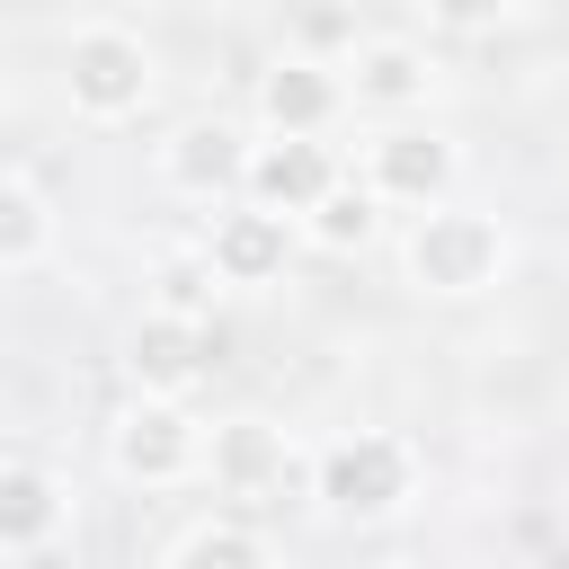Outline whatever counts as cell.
Returning <instances> with one entry per match:
<instances>
[{
  "mask_svg": "<svg viewBox=\"0 0 569 569\" xmlns=\"http://www.w3.org/2000/svg\"><path fill=\"white\" fill-rule=\"evenodd\" d=\"M169 569H267V542H258L249 525H196V533L169 551Z\"/></svg>",
  "mask_w": 569,
  "mask_h": 569,
  "instance_id": "9a60e30c",
  "label": "cell"
},
{
  "mask_svg": "<svg viewBox=\"0 0 569 569\" xmlns=\"http://www.w3.org/2000/svg\"><path fill=\"white\" fill-rule=\"evenodd\" d=\"M311 240H329V249L373 240V196H365V187H329V196L311 204Z\"/></svg>",
  "mask_w": 569,
  "mask_h": 569,
  "instance_id": "2e32d148",
  "label": "cell"
},
{
  "mask_svg": "<svg viewBox=\"0 0 569 569\" xmlns=\"http://www.w3.org/2000/svg\"><path fill=\"white\" fill-rule=\"evenodd\" d=\"M160 284H169V302H160V311L196 329V311H204V284H213V267H204V258H169V267H160Z\"/></svg>",
  "mask_w": 569,
  "mask_h": 569,
  "instance_id": "e0dca14e",
  "label": "cell"
},
{
  "mask_svg": "<svg viewBox=\"0 0 569 569\" xmlns=\"http://www.w3.org/2000/svg\"><path fill=\"white\" fill-rule=\"evenodd\" d=\"M62 80H71V107H80V116L116 124V116H133V107L151 98V44H142L133 27H107V18H98V27L71 36Z\"/></svg>",
  "mask_w": 569,
  "mask_h": 569,
  "instance_id": "7a4b0ae2",
  "label": "cell"
},
{
  "mask_svg": "<svg viewBox=\"0 0 569 569\" xmlns=\"http://www.w3.org/2000/svg\"><path fill=\"white\" fill-rule=\"evenodd\" d=\"M409 498V445L400 436H338L320 453V507L347 525H373Z\"/></svg>",
  "mask_w": 569,
  "mask_h": 569,
  "instance_id": "3957f363",
  "label": "cell"
},
{
  "mask_svg": "<svg viewBox=\"0 0 569 569\" xmlns=\"http://www.w3.org/2000/svg\"><path fill=\"white\" fill-rule=\"evenodd\" d=\"M44 240H53L44 196H36V187H18V178H0V267H27Z\"/></svg>",
  "mask_w": 569,
  "mask_h": 569,
  "instance_id": "5bb4252c",
  "label": "cell"
},
{
  "mask_svg": "<svg viewBox=\"0 0 569 569\" xmlns=\"http://www.w3.org/2000/svg\"><path fill=\"white\" fill-rule=\"evenodd\" d=\"M365 196L382 204H418V213H436L445 196H453V142L445 133H418V124H391V133H373V160H365Z\"/></svg>",
  "mask_w": 569,
  "mask_h": 569,
  "instance_id": "277c9868",
  "label": "cell"
},
{
  "mask_svg": "<svg viewBox=\"0 0 569 569\" xmlns=\"http://www.w3.org/2000/svg\"><path fill=\"white\" fill-rule=\"evenodd\" d=\"M284 249H293V231H284L276 213L240 204V213H222V222H213L204 267H213V284H276V276H284Z\"/></svg>",
  "mask_w": 569,
  "mask_h": 569,
  "instance_id": "9c48e42d",
  "label": "cell"
},
{
  "mask_svg": "<svg viewBox=\"0 0 569 569\" xmlns=\"http://www.w3.org/2000/svg\"><path fill=\"white\" fill-rule=\"evenodd\" d=\"M249 178V133L240 124H178L169 142V187L178 196H231Z\"/></svg>",
  "mask_w": 569,
  "mask_h": 569,
  "instance_id": "30bf717a",
  "label": "cell"
},
{
  "mask_svg": "<svg viewBox=\"0 0 569 569\" xmlns=\"http://www.w3.org/2000/svg\"><path fill=\"white\" fill-rule=\"evenodd\" d=\"M62 525V489L36 462H0V551H36Z\"/></svg>",
  "mask_w": 569,
  "mask_h": 569,
  "instance_id": "7c38bea8",
  "label": "cell"
},
{
  "mask_svg": "<svg viewBox=\"0 0 569 569\" xmlns=\"http://www.w3.org/2000/svg\"><path fill=\"white\" fill-rule=\"evenodd\" d=\"M338 71L329 62H302V53H284V62H267V80H258V116H267V133L276 142H320V124L338 116Z\"/></svg>",
  "mask_w": 569,
  "mask_h": 569,
  "instance_id": "52a82bcc",
  "label": "cell"
},
{
  "mask_svg": "<svg viewBox=\"0 0 569 569\" xmlns=\"http://www.w3.org/2000/svg\"><path fill=\"white\" fill-rule=\"evenodd\" d=\"M196 453H204V436H196V418L178 400H142V409L116 418V471L124 480H151V489L160 480H187Z\"/></svg>",
  "mask_w": 569,
  "mask_h": 569,
  "instance_id": "8992f818",
  "label": "cell"
},
{
  "mask_svg": "<svg viewBox=\"0 0 569 569\" xmlns=\"http://www.w3.org/2000/svg\"><path fill=\"white\" fill-rule=\"evenodd\" d=\"M196 462H213L222 489H267V480H284V436L267 418H231V427H213V445Z\"/></svg>",
  "mask_w": 569,
  "mask_h": 569,
  "instance_id": "4fadbf2b",
  "label": "cell"
},
{
  "mask_svg": "<svg viewBox=\"0 0 569 569\" xmlns=\"http://www.w3.org/2000/svg\"><path fill=\"white\" fill-rule=\"evenodd\" d=\"M293 36H302V44H311V53H338V44H347V53H356V44H365V36H356V18H347V9H311V18H302V27H293ZM311 53H302V62H311Z\"/></svg>",
  "mask_w": 569,
  "mask_h": 569,
  "instance_id": "ac0fdd59",
  "label": "cell"
},
{
  "mask_svg": "<svg viewBox=\"0 0 569 569\" xmlns=\"http://www.w3.org/2000/svg\"><path fill=\"white\" fill-rule=\"evenodd\" d=\"M400 267H409V284H427V293H480V284L507 267V231H498L489 213L436 204V213H418Z\"/></svg>",
  "mask_w": 569,
  "mask_h": 569,
  "instance_id": "6da1fadb",
  "label": "cell"
},
{
  "mask_svg": "<svg viewBox=\"0 0 569 569\" xmlns=\"http://www.w3.org/2000/svg\"><path fill=\"white\" fill-rule=\"evenodd\" d=\"M240 187H249V204L276 213V222H284V213H311V204L338 187V151H329V142H276V133H267V142H249V178H240Z\"/></svg>",
  "mask_w": 569,
  "mask_h": 569,
  "instance_id": "5b68a950",
  "label": "cell"
},
{
  "mask_svg": "<svg viewBox=\"0 0 569 569\" xmlns=\"http://www.w3.org/2000/svg\"><path fill=\"white\" fill-rule=\"evenodd\" d=\"M347 71L356 80H338V89H356V107H418L427 98V53L409 36H365L347 53Z\"/></svg>",
  "mask_w": 569,
  "mask_h": 569,
  "instance_id": "8fae6325",
  "label": "cell"
},
{
  "mask_svg": "<svg viewBox=\"0 0 569 569\" xmlns=\"http://www.w3.org/2000/svg\"><path fill=\"white\" fill-rule=\"evenodd\" d=\"M124 365H133L142 400H178V391H187V382L213 365V338H204V329H187V320H169V311H151V320L133 329Z\"/></svg>",
  "mask_w": 569,
  "mask_h": 569,
  "instance_id": "ba28073f",
  "label": "cell"
}]
</instances>
